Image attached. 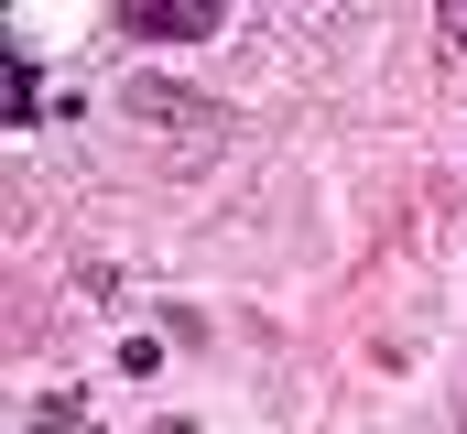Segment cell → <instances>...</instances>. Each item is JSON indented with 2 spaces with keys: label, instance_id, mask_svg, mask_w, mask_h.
<instances>
[{
  "label": "cell",
  "instance_id": "obj_1",
  "mask_svg": "<svg viewBox=\"0 0 467 434\" xmlns=\"http://www.w3.org/2000/svg\"><path fill=\"white\" fill-rule=\"evenodd\" d=\"M218 22H229L218 0H119V33L130 44H207Z\"/></svg>",
  "mask_w": 467,
  "mask_h": 434
},
{
  "label": "cell",
  "instance_id": "obj_2",
  "mask_svg": "<svg viewBox=\"0 0 467 434\" xmlns=\"http://www.w3.org/2000/svg\"><path fill=\"white\" fill-rule=\"evenodd\" d=\"M130 119H141V130H152V119H163V130H196V141L229 130V108H218V98H185V88H163V77H130Z\"/></svg>",
  "mask_w": 467,
  "mask_h": 434
},
{
  "label": "cell",
  "instance_id": "obj_3",
  "mask_svg": "<svg viewBox=\"0 0 467 434\" xmlns=\"http://www.w3.org/2000/svg\"><path fill=\"white\" fill-rule=\"evenodd\" d=\"M0 98H11V130H33V119H44V66H33L22 44H0Z\"/></svg>",
  "mask_w": 467,
  "mask_h": 434
},
{
  "label": "cell",
  "instance_id": "obj_4",
  "mask_svg": "<svg viewBox=\"0 0 467 434\" xmlns=\"http://www.w3.org/2000/svg\"><path fill=\"white\" fill-rule=\"evenodd\" d=\"M446 44H467V0H446Z\"/></svg>",
  "mask_w": 467,
  "mask_h": 434
},
{
  "label": "cell",
  "instance_id": "obj_5",
  "mask_svg": "<svg viewBox=\"0 0 467 434\" xmlns=\"http://www.w3.org/2000/svg\"><path fill=\"white\" fill-rule=\"evenodd\" d=\"M152 434H196V424H152Z\"/></svg>",
  "mask_w": 467,
  "mask_h": 434
}]
</instances>
